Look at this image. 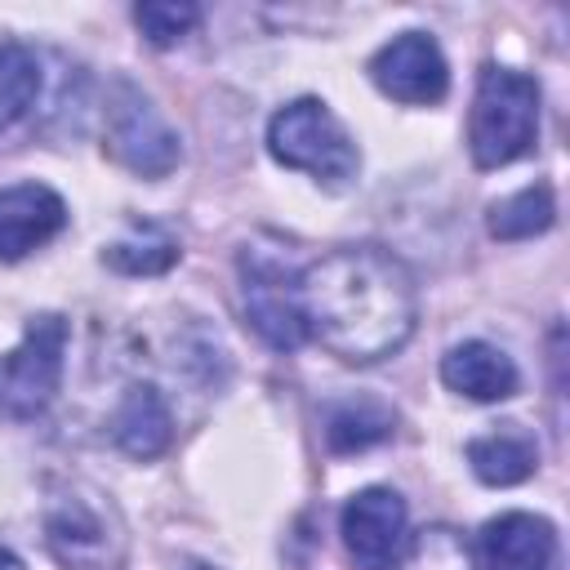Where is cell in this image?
Listing matches in <instances>:
<instances>
[{
	"mask_svg": "<svg viewBox=\"0 0 570 570\" xmlns=\"http://www.w3.org/2000/svg\"><path fill=\"white\" fill-rule=\"evenodd\" d=\"M67 223V205L45 183L0 187V263H18L45 240H53Z\"/></svg>",
	"mask_w": 570,
	"mask_h": 570,
	"instance_id": "9c48e42d",
	"label": "cell"
},
{
	"mask_svg": "<svg viewBox=\"0 0 570 570\" xmlns=\"http://www.w3.org/2000/svg\"><path fill=\"white\" fill-rule=\"evenodd\" d=\"M539 134V85L512 67H485L472 98L468 147L481 169L512 165Z\"/></svg>",
	"mask_w": 570,
	"mask_h": 570,
	"instance_id": "7a4b0ae2",
	"label": "cell"
},
{
	"mask_svg": "<svg viewBox=\"0 0 570 570\" xmlns=\"http://www.w3.org/2000/svg\"><path fill=\"white\" fill-rule=\"evenodd\" d=\"M343 548L356 561V570H401L405 543H410V517L405 499L387 485H370L343 503L338 517Z\"/></svg>",
	"mask_w": 570,
	"mask_h": 570,
	"instance_id": "8992f818",
	"label": "cell"
},
{
	"mask_svg": "<svg viewBox=\"0 0 570 570\" xmlns=\"http://www.w3.org/2000/svg\"><path fill=\"white\" fill-rule=\"evenodd\" d=\"M405 570H472L468 561V548L454 539V530H423L410 548V561Z\"/></svg>",
	"mask_w": 570,
	"mask_h": 570,
	"instance_id": "d6986e66",
	"label": "cell"
},
{
	"mask_svg": "<svg viewBox=\"0 0 570 570\" xmlns=\"http://www.w3.org/2000/svg\"><path fill=\"white\" fill-rule=\"evenodd\" d=\"M45 530H49L53 557L67 570H107L120 557L116 534L107 530V517L89 499H62V503H53Z\"/></svg>",
	"mask_w": 570,
	"mask_h": 570,
	"instance_id": "8fae6325",
	"label": "cell"
},
{
	"mask_svg": "<svg viewBox=\"0 0 570 570\" xmlns=\"http://www.w3.org/2000/svg\"><path fill=\"white\" fill-rule=\"evenodd\" d=\"M240 303L249 325L276 347L294 352L307 343L303 307H298V272L281 249L245 245L240 254Z\"/></svg>",
	"mask_w": 570,
	"mask_h": 570,
	"instance_id": "5b68a950",
	"label": "cell"
},
{
	"mask_svg": "<svg viewBox=\"0 0 570 570\" xmlns=\"http://www.w3.org/2000/svg\"><path fill=\"white\" fill-rule=\"evenodd\" d=\"M392 423L396 419H392V410L383 401H370V396L338 401L325 414V441H330L334 454H356V450H370L383 436H392Z\"/></svg>",
	"mask_w": 570,
	"mask_h": 570,
	"instance_id": "5bb4252c",
	"label": "cell"
},
{
	"mask_svg": "<svg viewBox=\"0 0 570 570\" xmlns=\"http://www.w3.org/2000/svg\"><path fill=\"white\" fill-rule=\"evenodd\" d=\"M441 379L450 392H459L468 401H508L517 392L512 356H503L494 343H481V338L450 347L441 361Z\"/></svg>",
	"mask_w": 570,
	"mask_h": 570,
	"instance_id": "7c38bea8",
	"label": "cell"
},
{
	"mask_svg": "<svg viewBox=\"0 0 570 570\" xmlns=\"http://www.w3.org/2000/svg\"><path fill=\"white\" fill-rule=\"evenodd\" d=\"M267 151L285 169H303L330 187L347 183L361 165L356 142L347 138V129L321 98H298V102L281 107L267 125Z\"/></svg>",
	"mask_w": 570,
	"mask_h": 570,
	"instance_id": "3957f363",
	"label": "cell"
},
{
	"mask_svg": "<svg viewBox=\"0 0 570 570\" xmlns=\"http://www.w3.org/2000/svg\"><path fill=\"white\" fill-rule=\"evenodd\" d=\"M111 436L125 454L156 459L174 436V419H169V405L160 401V392L156 387H129L111 414Z\"/></svg>",
	"mask_w": 570,
	"mask_h": 570,
	"instance_id": "4fadbf2b",
	"label": "cell"
},
{
	"mask_svg": "<svg viewBox=\"0 0 570 570\" xmlns=\"http://www.w3.org/2000/svg\"><path fill=\"white\" fill-rule=\"evenodd\" d=\"M468 463L485 485H517L534 472L539 463V445L521 432H494L468 445Z\"/></svg>",
	"mask_w": 570,
	"mask_h": 570,
	"instance_id": "9a60e30c",
	"label": "cell"
},
{
	"mask_svg": "<svg viewBox=\"0 0 570 570\" xmlns=\"http://www.w3.org/2000/svg\"><path fill=\"white\" fill-rule=\"evenodd\" d=\"M36 89H40L36 53L18 40H0V134L31 111Z\"/></svg>",
	"mask_w": 570,
	"mask_h": 570,
	"instance_id": "ac0fdd59",
	"label": "cell"
},
{
	"mask_svg": "<svg viewBox=\"0 0 570 570\" xmlns=\"http://www.w3.org/2000/svg\"><path fill=\"white\" fill-rule=\"evenodd\" d=\"M102 258H107L116 272L156 276V272H165V267L178 263V240H174L165 227H156V223H134L129 236H120L116 245H107Z\"/></svg>",
	"mask_w": 570,
	"mask_h": 570,
	"instance_id": "e0dca14e",
	"label": "cell"
},
{
	"mask_svg": "<svg viewBox=\"0 0 570 570\" xmlns=\"http://www.w3.org/2000/svg\"><path fill=\"white\" fill-rule=\"evenodd\" d=\"M298 307L307 338L352 365L383 361L414 334V281L410 272L374 249H334L298 272Z\"/></svg>",
	"mask_w": 570,
	"mask_h": 570,
	"instance_id": "6da1fadb",
	"label": "cell"
},
{
	"mask_svg": "<svg viewBox=\"0 0 570 570\" xmlns=\"http://www.w3.org/2000/svg\"><path fill=\"white\" fill-rule=\"evenodd\" d=\"M557 561H561L557 530L534 512H503L481 525L485 570H557Z\"/></svg>",
	"mask_w": 570,
	"mask_h": 570,
	"instance_id": "30bf717a",
	"label": "cell"
},
{
	"mask_svg": "<svg viewBox=\"0 0 570 570\" xmlns=\"http://www.w3.org/2000/svg\"><path fill=\"white\" fill-rule=\"evenodd\" d=\"M0 570H27V566H22V561H18L9 548H0Z\"/></svg>",
	"mask_w": 570,
	"mask_h": 570,
	"instance_id": "44dd1931",
	"label": "cell"
},
{
	"mask_svg": "<svg viewBox=\"0 0 570 570\" xmlns=\"http://www.w3.org/2000/svg\"><path fill=\"white\" fill-rule=\"evenodd\" d=\"M557 218V200H552V187L548 183H534V187H521L503 200L490 205V232L499 240H525V236H539L548 232Z\"/></svg>",
	"mask_w": 570,
	"mask_h": 570,
	"instance_id": "2e32d148",
	"label": "cell"
},
{
	"mask_svg": "<svg viewBox=\"0 0 570 570\" xmlns=\"http://www.w3.org/2000/svg\"><path fill=\"white\" fill-rule=\"evenodd\" d=\"M67 321L58 312H40L27 321L22 343L0 356V419H36L49 410L62 383Z\"/></svg>",
	"mask_w": 570,
	"mask_h": 570,
	"instance_id": "277c9868",
	"label": "cell"
},
{
	"mask_svg": "<svg viewBox=\"0 0 570 570\" xmlns=\"http://www.w3.org/2000/svg\"><path fill=\"white\" fill-rule=\"evenodd\" d=\"M196 4H138L134 9V22L142 27V36L151 40V45H174V40H183L191 27H196Z\"/></svg>",
	"mask_w": 570,
	"mask_h": 570,
	"instance_id": "ffe728a7",
	"label": "cell"
},
{
	"mask_svg": "<svg viewBox=\"0 0 570 570\" xmlns=\"http://www.w3.org/2000/svg\"><path fill=\"white\" fill-rule=\"evenodd\" d=\"M107 151L142 178H165L183 156L178 134L160 120V111L138 89H120V98L111 102V111H107Z\"/></svg>",
	"mask_w": 570,
	"mask_h": 570,
	"instance_id": "52a82bcc",
	"label": "cell"
},
{
	"mask_svg": "<svg viewBox=\"0 0 570 570\" xmlns=\"http://www.w3.org/2000/svg\"><path fill=\"white\" fill-rule=\"evenodd\" d=\"M370 80L410 107H432L445 98L450 89V67L441 45L428 31H405L396 40H387L374 58H370Z\"/></svg>",
	"mask_w": 570,
	"mask_h": 570,
	"instance_id": "ba28073f",
	"label": "cell"
}]
</instances>
